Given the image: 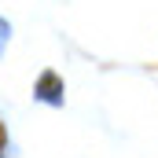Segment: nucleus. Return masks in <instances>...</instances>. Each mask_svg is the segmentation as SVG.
<instances>
[{"label": "nucleus", "mask_w": 158, "mask_h": 158, "mask_svg": "<svg viewBox=\"0 0 158 158\" xmlns=\"http://www.w3.org/2000/svg\"><path fill=\"white\" fill-rule=\"evenodd\" d=\"M33 99L40 103H52V107H63V77L55 70H44L33 85Z\"/></svg>", "instance_id": "f257e3e1"}, {"label": "nucleus", "mask_w": 158, "mask_h": 158, "mask_svg": "<svg viewBox=\"0 0 158 158\" xmlns=\"http://www.w3.org/2000/svg\"><path fill=\"white\" fill-rule=\"evenodd\" d=\"M7 37H11V22L0 15V55H4V44H7Z\"/></svg>", "instance_id": "f03ea898"}, {"label": "nucleus", "mask_w": 158, "mask_h": 158, "mask_svg": "<svg viewBox=\"0 0 158 158\" xmlns=\"http://www.w3.org/2000/svg\"><path fill=\"white\" fill-rule=\"evenodd\" d=\"M0 147H4V129H0Z\"/></svg>", "instance_id": "7ed1b4c3"}, {"label": "nucleus", "mask_w": 158, "mask_h": 158, "mask_svg": "<svg viewBox=\"0 0 158 158\" xmlns=\"http://www.w3.org/2000/svg\"><path fill=\"white\" fill-rule=\"evenodd\" d=\"M0 158H4V155H0Z\"/></svg>", "instance_id": "20e7f679"}]
</instances>
